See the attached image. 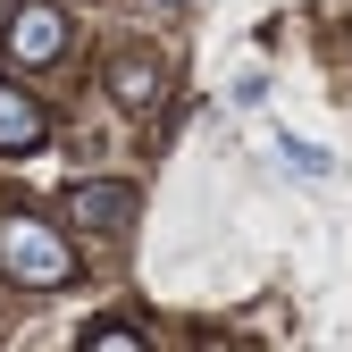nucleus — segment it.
Here are the masks:
<instances>
[{
  "instance_id": "f257e3e1",
  "label": "nucleus",
  "mask_w": 352,
  "mask_h": 352,
  "mask_svg": "<svg viewBox=\"0 0 352 352\" xmlns=\"http://www.w3.org/2000/svg\"><path fill=\"white\" fill-rule=\"evenodd\" d=\"M0 269H9L17 285H67L76 277V260H67V243H59V227H42L34 210H9L0 218Z\"/></svg>"
},
{
  "instance_id": "f03ea898",
  "label": "nucleus",
  "mask_w": 352,
  "mask_h": 352,
  "mask_svg": "<svg viewBox=\"0 0 352 352\" xmlns=\"http://www.w3.org/2000/svg\"><path fill=\"white\" fill-rule=\"evenodd\" d=\"M0 51H9L17 67H51V59L67 51V17L34 0V9H17V17H9V34H0Z\"/></svg>"
},
{
  "instance_id": "0eeeda50",
  "label": "nucleus",
  "mask_w": 352,
  "mask_h": 352,
  "mask_svg": "<svg viewBox=\"0 0 352 352\" xmlns=\"http://www.w3.org/2000/svg\"><path fill=\"white\" fill-rule=\"evenodd\" d=\"M285 160H294V168H311V176H327V151H311V143H294V135H285Z\"/></svg>"
},
{
  "instance_id": "20e7f679",
  "label": "nucleus",
  "mask_w": 352,
  "mask_h": 352,
  "mask_svg": "<svg viewBox=\"0 0 352 352\" xmlns=\"http://www.w3.org/2000/svg\"><path fill=\"white\" fill-rule=\"evenodd\" d=\"M160 84H168V67H160L151 51H126V59L109 67V93H118L126 109H143V101H160Z\"/></svg>"
},
{
  "instance_id": "423d86ee",
  "label": "nucleus",
  "mask_w": 352,
  "mask_h": 352,
  "mask_svg": "<svg viewBox=\"0 0 352 352\" xmlns=\"http://www.w3.org/2000/svg\"><path fill=\"white\" fill-rule=\"evenodd\" d=\"M84 352H143V336H135V327H109V319H101V327H84Z\"/></svg>"
},
{
  "instance_id": "7ed1b4c3",
  "label": "nucleus",
  "mask_w": 352,
  "mask_h": 352,
  "mask_svg": "<svg viewBox=\"0 0 352 352\" xmlns=\"http://www.w3.org/2000/svg\"><path fill=\"white\" fill-rule=\"evenodd\" d=\"M67 218H76L84 235H126V227H135V193H126V185H76L67 193Z\"/></svg>"
},
{
  "instance_id": "39448f33",
  "label": "nucleus",
  "mask_w": 352,
  "mask_h": 352,
  "mask_svg": "<svg viewBox=\"0 0 352 352\" xmlns=\"http://www.w3.org/2000/svg\"><path fill=\"white\" fill-rule=\"evenodd\" d=\"M34 143H42V109L17 84H0V151H34Z\"/></svg>"
}]
</instances>
